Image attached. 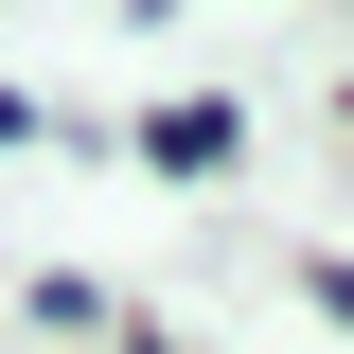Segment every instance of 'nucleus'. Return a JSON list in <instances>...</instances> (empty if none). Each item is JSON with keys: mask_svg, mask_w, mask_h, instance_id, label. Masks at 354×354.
Instances as JSON below:
<instances>
[{"mask_svg": "<svg viewBox=\"0 0 354 354\" xmlns=\"http://www.w3.org/2000/svg\"><path fill=\"white\" fill-rule=\"evenodd\" d=\"M230 142H248V124H230V106H160V124H142V160H160V177H213Z\"/></svg>", "mask_w": 354, "mask_h": 354, "instance_id": "1", "label": "nucleus"}, {"mask_svg": "<svg viewBox=\"0 0 354 354\" xmlns=\"http://www.w3.org/2000/svg\"><path fill=\"white\" fill-rule=\"evenodd\" d=\"M124 354H177V337H124Z\"/></svg>", "mask_w": 354, "mask_h": 354, "instance_id": "2", "label": "nucleus"}]
</instances>
